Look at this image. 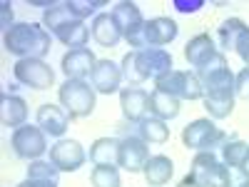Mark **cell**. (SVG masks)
<instances>
[{
	"label": "cell",
	"instance_id": "cell-31",
	"mask_svg": "<svg viewBox=\"0 0 249 187\" xmlns=\"http://www.w3.org/2000/svg\"><path fill=\"white\" fill-rule=\"evenodd\" d=\"M65 3H68V8L72 10L75 18L85 20V18H90L97 8L105 5V0H65Z\"/></svg>",
	"mask_w": 249,
	"mask_h": 187
},
{
	"label": "cell",
	"instance_id": "cell-34",
	"mask_svg": "<svg viewBox=\"0 0 249 187\" xmlns=\"http://www.w3.org/2000/svg\"><path fill=\"white\" fill-rule=\"evenodd\" d=\"M172 8H177L179 13H195L204 8V0H172Z\"/></svg>",
	"mask_w": 249,
	"mask_h": 187
},
{
	"label": "cell",
	"instance_id": "cell-2",
	"mask_svg": "<svg viewBox=\"0 0 249 187\" xmlns=\"http://www.w3.org/2000/svg\"><path fill=\"white\" fill-rule=\"evenodd\" d=\"M3 45L18 60H25V57H40L43 60L53 48V37L45 30V25L15 23L10 30L3 33Z\"/></svg>",
	"mask_w": 249,
	"mask_h": 187
},
{
	"label": "cell",
	"instance_id": "cell-10",
	"mask_svg": "<svg viewBox=\"0 0 249 187\" xmlns=\"http://www.w3.org/2000/svg\"><path fill=\"white\" fill-rule=\"evenodd\" d=\"M88 155L77 140H57L50 148V162L60 172H75L85 165Z\"/></svg>",
	"mask_w": 249,
	"mask_h": 187
},
{
	"label": "cell",
	"instance_id": "cell-12",
	"mask_svg": "<svg viewBox=\"0 0 249 187\" xmlns=\"http://www.w3.org/2000/svg\"><path fill=\"white\" fill-rule=\"evenodd\" d=\"M120 110H122V117L127 122L144 120L150 112V93L142 90V88H135V85L122 88L120 90Z\"/></svg>",
	"mask_w": 249,
	"mask_h": 187
},
{
	"label": "cell",
	"instance_id": "cell-23",
	"mask_svg": "<svg viewBox=\"0 0 249 187\" xmlns=\"http://www.w3.org/2000/svg\"><path fill=\"white\" fill-rule=\"evenodd\" d=\"M179 102L182 100H177V97H172L170 93H164V90H160V88H155L152 93H150V115H155V117H160V120H175L177 115H179Z\"/></svg>",
	"mask_w": 249,
	"mask_h": 187
},
{
	"label": "cell",
	"instance_id": "cell-39",
	"mask_svg": "<svg viewBox=\"0 0 249 187\" xmlns=\"http://www.w3.org/2000/svg\"><path fill=\"white\" fill-rule=\"evenodd\" d=\"M234 187H249V177H244V182H239V185H234Z\"/></svg>",
	"mask_w": 249,
	"mask_h": 187
},
{
	"label": "cell",
	"instance_id": "cell-16",
	"mask_svg": "<svg viewBox=\"0 0 249 187\" xmlns=\"http://www.w3.org/2000/svg\"><path fill=\"white\" fill-rule=\"evenodd\" d=\"M122 68L112 60H97V65L90 75V82L92 88L102 95H112V93H120V85H122Z\"/></svg>",
	"mask_w": 249,
	"mask_h": 187
},
{
	"label": "cell",
	"instance_id": "cell-19",
	"mask_svg": "<svg viewBox=\"0 0 249 187\" xmlns=\"http://www.w3.org/2000/svg\"><path fill=\"white\" fill-rule=\"evenodd\" d=\"M0 120H3L5 128L18 130L20 125H25V120H28V102L18 95L5 93L0 97Z\"/></svg>",
	"mask_w": 249,
	"mask_h": 187
},
{
	"label": "cell",
	"instance_id": "cell-32",
	"mask_svg": "<svg viewBox=\"0 0 249 187\" xmlns=\"http://www.w3.org/2000/svg\"><path fill=\"white\" fill-rule=\"evenodd\" d=\"M222 68H230V65H227V57H224V53H217L214 57L207 60L199 70H195V75H197L199 80H204L207 75H212V73H217V70H222Z\"/></svg>",
	"mask_w": 249,
	"mask_h": 187
},
{
	"label": "cell",
	"instance_id": "cell-38",
	"mask_svg": "<svg viewBox=\"0 0 249 187\" xmlns=\"http://www.w3.org/2000/svg\"><path fill=\"white\" fill-rule=\"evenodd\" d=\"M177 187H202V185H199L192 175H187V177H182V180H179V185H177Z\"/></svg>",
	"mask_w": 249,
	"mask_h": 187
},
{
	"label": "cell",
	"instance_id": "cell-24",
	"mask_svg": "<svg viewBox=\"0 0 249 187\" xmlns=\"http://www.w3.org/2000/svg\"><path fill=\"white\" fill-rule=\"evenodd\" d=\"M137 137H142L147 145H162L170 140V128L167 122L155 117V115H147L144 120L137 122Z\"/></svg>",
	"mask_w": 249,
	"mask_h": 187
},
{
	"label": "cell",
	"instance_id": "cell-4",
	"mask_svg": "<svg viewBox=\"0 0 249 187\" xmlns=\"http://www.w3.org/2000/svg\"><path fill=\"white\" fill-rule=\"evenodd\" d=\"M182 142L184 148H192L197 152H214L217 148H224L230 140H227V132L214 125V120L199 117V120H192L190 125H184Z\"/></svg>",
	"mask_w": 249,
	"mask_h": 187
},
{
	"label": "cell",
	"instance_id": "cell-1",
	"mask_svg": "<svg viewBox=\"0 0 249 187\" xmlns=\"http://www.w3.org/2000/svg\"><path fill=\"white\" fill-rule=\"evenodd\" d=\"M122 77L127 85H140L144 80H160L175 70V60L164 48H144V50H130L120 62Z\"/></svg>",
	"mask_w": 249,
	"mask_h": 187
},
{
	"label": "cell",
	"instance_id": "cell-33",
	"mask_svg": "<svg viewBox=\"0 0 249 187\" xmlns=\"http://www.w3.org/2000/svg\"><path fill=\"white\" fill-rule=\"evenodd\" d=\"M234 95L242 100H249V65L242 68L234 77Z\"/></svg>",
	"mask_w": 249,
	"mask_h": 187
},
{
	"label": "cell",
	"instance_id": "cell-5",
	"mask_svg": "<svg viewBox=\"0 0 249 187\" xmlns=\"http://www.w3.org/2000/svg\"><path fill=\"white\" fill-rule=\"evenodd\" d=\"M190 175L202 187H234L232 170L227 168L222 160H217L214 152H197L195 160H192Z\"/></svg>",
	"mask_w": 249,
	"mask_h": 187
},
{
	"label": "cell",
	"instance_id": "cell-21",
	"mask_svg": "<svg viewBox=\"0 0 249 187\" xmlns=\"http://www.w3.org/2000/svg\"><path fill=\"white\" fill-rule=\"evenodd\" d=\"M53 35H55L65 48H70V50L88 48V40H90V30H88V25H85V20H77V18L70 20V23H65L62 28H57Z\"/></svg>",
	"mask_w": 249,
	"mask_h": 187
},
{
	"label": "cell",
	"instance_id": "cell-8",
	"mask_svg": "<svg viewBox=\"0 0 249 187\" xmlns=\"http://www.w3.org/2000/svg\"><path fill=\"white\" fill-rule=\"evenodd\" d=\"M155 88L170 93L177 100H202L204 97L202 80L195 73H187V70H170L167 75L155 80Z\"/></svg>",
	"mask_w": 249,
	"mask_h": 187
},
{
	"label": "cell",
	"instance_id": "cell-13",
	"mask_svg": "<svg viewBox=\"0 0 249 187\" xmlns=\"http://www.w3.org/2000/svg\"><path fill=\"white\" fill-rule=\"evenodd\" d=\"M179 25L175 23L172 18H152V20H144V30H142V40H144V48H164L170 45L172 40L177 37Z\"/></svg>",
	"mask_w": 249,
	"mask_h": 187
},
{
	"label": "cell",
	"instance_id": "cell-25",
	"mask_svg": "<svg viewBox=\"0 0 249 187\" xmlns=\"http://www.w3.org/2000/svg\"><path fill=\"white\" fill-rule=\"evenodd\" d=\"M120 160V140L117 137H97L90 145L92 165H117Z\"/></svg>",
	"mask_w": 249,
	"mask_h": 187
},
{
	"label": "cell",
	"instance_id": "cell-27",
	"mask_svg": "<svg viewBox=\"0 0 249 187\" xmlns=\"http://www.w3.org/2000/svg\"><path fill=\"white\" fill-rule=\"evenodd\" d=\"M247 28H249V25L244 23V20H239V18L224 20V23L217 28V40H214V43L219 45V53H222V50H234L239 35H242Z\"/></svg>",
	"mask_w": 249,
	"mask_h": 187
},
{
	"label": "cell",
	"instance_id": "cell-29",
	"mask_svg": "<svg viewBox=\"0 0 249 187\" xmlns=\"http://www.w3.org/2000/svg\"><path fill=\"white\" fill-rule=\"evenodd\" d=\"M90 182L92 187H122V180L115 165H95L90 172Z\"/></svg>",
	"mask_w": 249,
	"mask_h": 187
},
{
	"label": "cell",
	"instance_id": "cell-6",
	"mask_svg": "<svg viewBox=\"0 0 249 187\" xmlns=\"http://www.w3.org/2000/svg\"><path fill=\"white\" fill-rule=\"evenodd\" d=\"M112 18L122 33V37L127 40V45L135 50H144V40H142V30H144V18L137 8V3H130V0H122L117 3L112 10Z\"/></svg>",
	"mask_w": 249,
	"mask_h": 187
},
{
	"label": "cell",
	"instance_id": "cell-14",
	"mask_svg": "<svg viewBox=\"0 0 249 187\" xmlns=\"http://www.w3.org/2000/svg\"><path fill=\"white\" fill-rule=\"evenodd\" d=\"M95 65H97V57L90 48L68 50L62 55V62H60V68H62L68 80H85L88 75H92Z\"/></svg>",
	"mask_w": 249,
	"mask_h": 187
},
{
	"label": "cell",
	"instance_id": "cell-37",
	"mask_svg": "<svg viewBox=\"0 0 249 187\" xmlns=\"http://www.w3.org/2000/svg\"><path fill=\"white\" fill-rule=\"evenodd\" d=\"M18 187H57V182H53V180H23Z\"/></svg>",
	"mask_w": 249,
	"mask_h": 187
},
{
	"label": "cell",
	"instance_id": "cell-20",
	"mask_svg": "<svg viewBox=\"0 0 249 187\" xmlns=\"http://www.w3.org/2000/svg\"><path fill=\"white\" fill-rule=\"evenodd\" d=\"M142 175L147 180L150 187H162L167 185L175 175V162L167 157V155H152L147 160V165L142 168Z\"/></svg>",
	"mask_w": 249,
	"mask_h": 187
},
{
	"label": "cell",
	"instance_id": "cell-35",
	"mask_svg": "<svg viewBox=\"0 0 249 187\" xmlns=\"http://www.w3.org/2000/svg\"><path fill=\"white\" fill-rule=\"evenodd\" d=\"M234 53L247 62V65H249V28L239 35V40H237V48H234Z\"/></svg>",
	"mask_w": 249,
	"mask_h": 187
},
{
	"label": "cell",
	"instance_id": "cell-36",
	"mask_svg": "<svg viewBox=\"0 0 249 187\" xmlns=\"http://www.w3.org/2000/svg\"><path fill=\"white\" fill-rule=\"evenodd\" d=\"M0 10H3V33L10 30L15 23H13V5L10 3H0Z\"/></svg>",
	"mask_w": 249,
	"mask_h": 187
},
{
	"label": "cell",
	"instance_id": "cell-15",
	"mask_svg": "<svg viewBox=\"0 0 249 187\" xmlns=\"http://www.w3.org/2000/svg\"><path fill=\"white\" fill-rule=\"evenodd\" d=\"M70 115L62 105H53V102H45V105L37 108V128L43 130L50 137H62L70 128Z\"/></svg>",
	"mask_w": 249,
	"mask_h": 187
},
{
	"label": "cell",
	"instance_id": "cell-9",
	"mask_svg": "<svg viewBox=\"0 0 249 187\" xmlns=\"http://www.w3.org/2000/svg\"><path fill=\"white\" fill-rule=\"evenodd\" d=\"M13 75L20 85L33 88V90H48L53 88L55 82V73L48 65L45 60L40 57H25V60H18L13 65Z\"/></svg>",
	"mask_w": 249,
	"mask_h": 187
},
{
	"label": "cell",
	"instance_id": "cell-17",
	"mask_svg": "<svg viewBox=\"0 0 249 187\" xmlns=\"http://www.w3.org/2000/svg\"><path fill=\"white\" fill-rule=\"evenodd\" d=\"M219 53V48H217V43H214V37H210L207 33H199V35H195L190 43L184 45V60L190 62L192 68H202L210 57H214Z\"/></svg>",
	"mask_w": 249,
	"mask_h": 187
},
{
	"label": "cell",
	"instance_id": "cell-40",
	"mask_svg": "<svg viewBox=\"0 0 249 187\" xmlns=\"http://www.w3.org/2000/svg\"><path fill=\"white\" fill-rule=\"evenodd\" d=\"M247 170H249V168H247Z\"/></svg>",
	"mask_w": 249,
	"mask_h": 187
},
{
	"label": "cell",
	"instance_id": "cell-18",
	"mask_svg": "<svg viewBox=\"0 0 249 187\" xmlns=\"http://www.w3.org/2000/svg\"><path fill=\"white\" fill-rule=\"evenodd\" d=\"M90 35L97 45L102 48H115L120 40H122V33L115 23L112 13H97L95 20H92V28H90Z\"/></svg>",
	"mask_w": 249,
	"mask_h": 187
},
{
	"label": "cell",
	"instance_id": "cell-3",
	"mask_svg": "<svg viewBox=\"0 0 249 187\" xmlns=\"http://www.w3.org/2000/svg\"><path fill=\"white\" fill-rule=\"evenodd\" d=\"M57 100H60V105L68 110V115L72 120L90 117L92 110H95L97 90L85 80H65L57 90Z\"/></svg>",
	"mask_w": 249,
	"mask_h": 187
},
{
	"label": "cell",
	"instance_id": "cell-30",
	"mask_svg": "<svg viewBox=\"0 0 249 187\" xmlns=\"http://www.w3.org/2000/svg\"><path fill=\"white\" fill-rule=\"evenodd\" d=\"M28 177L30 180H53V182H57L60 170L50 160H33L30 168H28Z\"/></svg>",
	"mask_w": 249,
	"mask_h": 187
},
{
	"label": "cell",
	"instance_id": "cell-26",
	"mask_svg": "<svg viewBox=\"0 0 249 187\" xmlns=\"http://www.w3.org/2000/svg\"><path fill=\"white\" fill-rule=\"evenodd\" d=\"M222 160H224L227 168H234L239 172H247V168H249V142L230 140L222 148Z\"/></svg>",
	"mask_w": 249,
	"mask_h": 187
},
{
	"label": "cell",
	"instance_id": "cell-22",
	"mask_svg": "<svg viewBox=\"0 0 249 187\" xmlns=\"http://www.w3.org/2000/svg\"><path fill=\"white\" fill-rule=\"evenodd\" d=\"M234 73L230 68H222L212 75H207L202 80V90L204 95H219V97H232L234 95ZM237 97V95H234Z\"/></svg>",
	"mask_w": 249,
	"mask_h": 187
},
{
	"label": "cell",
	"instance_id": "cell-7",
	"mask_svg": "<svg viewBox=\"0 0 249 187\" xmlns=\"http://www.w3.org/2000/svg\"><path fill=\"white\" fill-rule=\"evenodd\" d=\"M10 148H13L15 157H20V160H28V162L40 160L48 150V135L37 125H20L10 135Z\"/></svg>",
	"mask_w": 249,
	"mask_h": 187
},
{
	"label": "cell",
	"instance_id": "cell-28",
	"mask_svg": "<svg viewBox=\"0 0 249 187\" xmlns=\"http://www.w3.org/2000/svg\"><path fill=\"white\" fill-rule=\"evenodd\" d=\"M204 102V110L210 112L212 120H224L230 117L232 110H234V95L232 97H219V95H204L202 97Z\"/></svg>",
	"mask_w": 249,
	"mask_h": 187
},
{
	"label": "cell",
	"instance_id": "cell-11",
	"mask_svg": "<svg viewBox=\"0 0 249 187\" xmlns=\"http://www.w3.org/2000/svg\"><path fill=\"white\" fill-rule=\"evenodd\" d=\"M150 160V148L147 142L137 135H127L120 140V160L117 168L127 170V172H142V168Z\"/></svg>",
	"mask_w": 249,
	"mask_h": 187
}]
</instances>
